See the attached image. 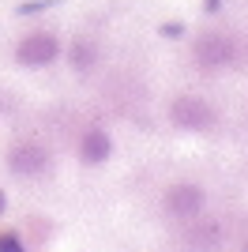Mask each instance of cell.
Returning a JSON list of instances; mask_svg holds the SVG:
<instances>
[{
	"label": "cell",
	"instance_id": "obj_13",
	"mask_svg": "<svg viewBox=\"0 0 248 252\" xmlns=\"http://www.w3.org/2000/svg\"><path fill=\"white\" fill-rule=\"evenodd\" d=\"M4 207H8V200H4V192H0V215H4Z\"/></svg>",
	"mask_w": 248,
	"mask_h": 252
},
{
	"label": "cell",
	"instance_id": "obj_1",
	"mask_svg": "<svg viewBox=\"0 0 248 252\" xmlns=\"http://www.w3.org/2000/svg\"><path fill=\"white\" fill-rule=\"evenodd\" d=\"M8 169L15 173V177H23V181H38V177H45L53 169V151L41 143V139H34V136H23V139H15L8 147Z\"/></svg>",
	"mask_w": 248,
	"mask_h": 252
},
{
	"label": "cell",
	"instance_id": "obj_2",
	"mask_svg": "<svg viewBox=\"0 0 248 252\" xmlns=\"http://www.w3.org/2000/svg\"><path fill=\"white\" fill-rule=\"evenodd\" d=\"M169 121L173 128L181 132H215L218 128V109L207 98H196V94H181L169 102Z\"/></svg>",
	"mask_w": 248,
	"mask_h": 252
},
{
	"label": "cell",
	"instance_id": "obj_5",
	"mask_svg": "<svg viewBox=\"0 0 248 252\" xmlns=\"http://www.w3.org/2000/svg\"><path fill=\"white\" fill-rule=\"evenodd\" d=\"M57 57H61V38L49 34V31L27 34V38L15 45V61H19L23 68H49Z\"/></svg>",
	"mask_w": 248,
	"mask_h": 252
},
{
	"label": "cell",
	"instance_id": "obj_7",
	"mask_svg": "<svg viewBox=\"0 0 248 252\" xmlns=\"http://www.w3.org/2000/svg\"><path fill=\"white\" fill-rule=\"evenodd\" d=\"M222 237H226V230H222V222H218V219H199V222H192V226L185 230V241H188L192 252L222 249Z\"/></svg>",
	"mask_w": 248,
	"mask_h": 252
},
{
	"label": "cell",
	"instance_id": "obj_3",
	"mask_svg": "<svg viewBox=\"0 0 248 252\" xmlns=\"http://www.w3.org/2000/svg\"><path fill=\"white\" fill-rule=\"evenodd\" d=\"M237 53H241L237 38L226 34V31H211L192 45V57H196V64L203 72H222V68H229V64L237 61Z\"/></svg>",
	"mask_w": 248,
	"mask_h": 252
},
{
	"label": "cell",
	"instance_id": "obj_4",
	"mask_svg": "<svg viewBox=\"0 0 248 252\" xmlns=\"http://www.w3.org/2000/svg\"><path fill=\"white\" fill-rule=\"evenodd\" d=\"M162 207H165V215H169V219L192 222V219H199V215H203V207H207V189H203V185H196V181H177V185H169V189H165Z\"/></svg>",
	"mask_w": 248,
	"mask_h": 252
},
{
	"label": "cell",
	"instance_id": "obj_8",
	"mask_svg": "<svg viewBox=\"0 0 248 252\" xmlns=\"http://www.w3.org/2000/svg\"><path fill=\"white\" fill-rule=\"evenodd\" d=\"M68 64H72L75 75H91L102 64V45L94 42V38H75L68 45Z\"/></svg>",
	"mask_w": 248,
	"mask_h": 252
},
{
	"label": "cell",
	"instance_id": "obj_14",
	"mask_svg": "<svg viewBox=\"0 0 248 252\" xmlns=\"http://www.w3.org/2000/svg\"><path fill=\"white\" fill-rule=\"evenodd\" d=\"M237 252H248V237H245V241H241V249Z\"/></svg>",
	"mask_w": 248,
	"mask_h": 252
},
{
	"label": "cell",
	"instance_id": "obj_12",
	"mask_svg": "<svg viewBox=\"0 0 248 252\" xmlns=\"http://www.w3.org/2000/svg\"><path fill=\"white\" fill-rule=\"evenodd\" d=\"M218 8H222V0H203V11H207V15H215Z\"/></svg>",
	"mask_w": 248,
	"mask_h": 252
},
{
	"label": "cell",
	"instance_id": "obj_6",
	"mask_svg": "<svg viewBox=\"0 0 248 252\" xmlns=\"http://www.w3.org/2000/svg\"><path fill=\"white\" fill-rule=\"evenodd\" d=\"M113 155V136L105 128H87L79 136V162L83 166H102Z\"/></svg>",
	"mask_w": 248,
	"mask_h": 252
},
{
	"label": "cell",
	"instance_id": "obj_9",
	"mask_svg": "<svg viewBox=\"0 0 248 252\" xmlns=\"http://www.w3.org/2000/svg\"><path fill=\"white\" fill-rule=\"evenodd\" d=\"M61 0H23L19 8H15V15H41V11H49V8H57Z\"/></svg>",
	"mask_w": 248,
	"mask_h": 252
},
{
	"label": "cell",
	"instance_id": "obj_10",
	"mask_svg": "<svg viewBox=\"0 0 248 252\" xmlns=\"http://www.w3.org/2000/svg\"><path fill=\"white\" fill-rule=\"evenodd\" d=\"M0 252H27V249H23V237H19V233H11V230H4V233H0Z\"/></svg>",
	"mask_w": 248,
	"mask_h": 252
},
{
	"label": "cell",
	"instance_id": "obj_11",
	"mask_svg": "<svg viewBox=\"0 0 248 252\" xmlns=\"http://www.w3.org/2000/svg\"><path fill=\"white\" fill-rule=\"evenodd\" d=\"M158 34H162V38H185V23H162V27H158Z\"/></svg>",
	"mask_w": 248,
	"mask_h": 252
}]
</instances>
